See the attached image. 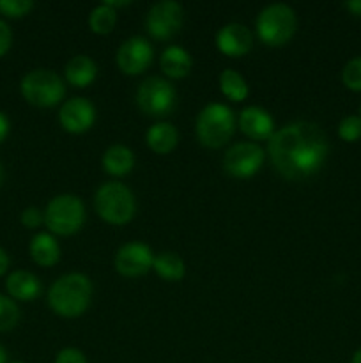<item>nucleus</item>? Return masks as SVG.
<instances>
[{"mask_svg":"<svg viewBox=\"0 0 361 363\" xmlns=\"http://www.w3.org/2000/svg\"><path fill=\"white\" fill-rule=\"evenodd\" d=\"M9 130H11L9 119H7L6 113L0 112V144H2V142L7 138V135H9Z\"/></svg>","mask_w":361,"mask_h":363,"instance_id":"nucleus-32","label":"nucleus"},{"mask_svg":"<svg viewBox=\"0 0 361 363\" xmlns=\"http://www.w3.org/2000/svg\"><path fill=\"white\" fill-rule=\"evenodd\" d=\"M20 222H21V225L27 227V229H38L41 223H45V211H41L39 208L30 206V208H27L21 211Z\"/></svg>","mask_w":361,"mask_h":363,"instance_id":"nucleus-29","label":"nucleus"},{"mask_svg":"<svg viewBox=\"0 0 361 363\" xmlns=\"http://www.w3.org/2000/svg\"><path fill=\"white\" fill-rule=\"evenodd\" d=\"M216 46L227 57H244L253 48L251 30L243 23H229L222 27L216 34Z\"/></svg>","mask_w":361,"mask_h":363,"instance_id":"nucleus-14","label":"nucleus"},{"mask_svg":"<svg viewBox=\"0 0 361 363\" xmlns=\"http://www.w3.org/2000/svg\"><path fill=\"white\" fill-rule=\"evenodd\" d=\"M0 363H7V351L2 344H0Z\"/></svg>","mask_w":361,"mask_h":363,"instance_id":"nucleus-36","label":"nucleus"},{"mask_svg":"<svg viewBox=\"0 0 361 363\" xmlns=\"http://www.w3.org/2000/svg\"><path fill=\"white\" fill-rule=\"evenodd\" d=\"M152 57H154V48L151 43L142 35H133L119 46L115 60L124 74L137 77L147 71V67L152 64Z\"/></svg>","mask_w":361,"mask_h":363,"instance_id":"nucleus-11","label":"nucleus"},{"mask_svg":"<svg viewBox=\"0 0 361 363\" xmlns=\"http://www.w3.org/2000/svg\"><path fill=\"white\" fill-rule=\"evenodd\" d=\"M67 84L76 89H85L98 77V66L88 55H74L64 67Z\"/></svg>","mask_w":361,"mask_h":363,"instance_id":"nucleus-20","label":"nucleus"},{"mask_svg":"<svg viewBox=\"0 0 361 363\" xmlns=\"http://www.w3.org/2000/svg\"><path fill=\"white\" fill-rule=\"evenodd\" d=\"M152 262H154V255H152L151 248L140 241H131L117 250L113 264H115L119 275L137 279V277H144L151 272Z\"/></svg>","mask_w":361,"mask_h":363,"instance_id":"nucleus-12","label":"nucleus"},{"mask_svg":"<svg viewBox=\"0 0 361 363\" xmlns=\"http://www.w3.org/2000/svg\"><path fill=\"white\" fill-rule=\"evenodd\" d=\"M30 257L32 261L42 268H52L60 259V245L55 236L50 233H39L30 241Z\"/></svg>","mask_w":361,"mask_h":363,"instance_id":"nucleus-19","label":"nucleus"},{"mask_svg":"<svg viewBox=\"0 0 361 363\" xmlns=\"http://www.w3.org/2000/svg\"><path fill=\"white\" fill-rule=\"evenodd\" d=\"M20 321V308L16 301L0 294V332H9Z\"/></svg>","mask_w":361,"mask_h":363,"instance_id":"nucleus-25","label":"nucleus"},{"mask_svg":"<svg viewBox=\"0 0 361 363\" xmlns=\"http://www.w3.org/2000/svg\"><path fill=\"white\" fill-rule=\"evenodd\" d=\"M197 138L204 147L219 149L236 131V116L223 103H209L200 110L195 124Z\"/></svg>","mask_w":361,"mask_h":363,"instance_id":"nucleus-4","label":"nucleus"},{"mask_svg":"<svg viewBox=\"0 0 361 363\" xmlns=\"http://www.w3.org/2000/svg\"><path fill=\"white\" fill-rule=\"evenodd\" d=\"M94 208L99 218L110 225H126L134 218L137 201L126 184L108 181L98 188L94 195Z\"/></svg>","mask_w":361,"mask_h":363,"instance_id":"nucleus-3","label":"nucleus"},{"mask_svg":"<svg viewBox=\"0 0 361 363\" xmlns=\"http://www.w3.org/2000/svg\"><path fill=\"white\" fill-rule=\"evenodd\" d=\"M255 28L264 45L283 46L296 34V13L287 4H271L258 13Z\"/></svg>","mask_w":361,"mask_h":363,"instance_id":"nucleus-5","label":"nucleus"},{"mask_svg":"<svg viewBox=\"0 0 361 363\" xmlns=\"http://www.w3.org/2000/svg\"><path fill=\"white\" fill-rule=\"evenodd\" d=\"M13 45V32H11L9 25L4 20H0V57L6 55Z\"/></svg>","mask_w":361,"mask_h":363,"instance_id":"nucleus-31","label":"nucleus"},{"mask_svg":"<svg viewBox=\"0 0 361 363\" xmlns=\"http://www.w3.org/2000/svg\"><path fill=\"white\" fill-rule=\"evenodd\" d=\"M338 135L345 142H356L361 138V117L347 116L340 121Z\"/></svg>","mask_w":361,"mask_h":363,"instance_id":"nucleus-27","label":"nucleus"},{"mask_svg":"<svg viewBox=\"0 0 361 363\" xmlns=\"http://www.w3.org/2000/svg\"><path fill=\"white\" fill-rule=\"evenodd\" d=\"M55 363H87V358L76 347H64L57 353Z\"/></svg>","mask_w":361,"mask_h":363,"instance_id":"nucleus-30","label":"nucleus"},{"mask_svg":"<svg viewBox=\"0 0 361 363\" xmlns=\"http://www.w3.org/2000/svg\"><path fill=\"white\" fill-rule=\"evenodd\" d=\"M6 289L13 300L34 301L41 294V282L34 273L16 269L7 277Z\"/></svg>","mask_w":361,"mask_h":363,"instance_id":"nucleus-16","label":"nucleus"},{"mask_svg":"<svg viewBox=\"0 0 361 363\" xmlns=\"http://www.w3.org/2000/svg\"><path fill=\"white\" fill-rule=\"evenodd\" d=\"M265 160L264 149L255 142H239L227 149L223 156V170L236 179H250L257 176Z\"/></svg>","mask_w":361,"mask_h":363,"instance_id":"nucleus-9","label":"nucleus"},{"mask_svg":"<svg viewBox=\"0 0 361 363\" xmlns=\"http://www.w3.org/2000/svg\"><path fill=\"white\" fill-rule=\"evenodd\" d=\"M145 142H147V147L156 155H168L177 147L179 131L172 123L159 121V123L152 124L149 128L147 135H145Z\"/></svg>","mask_w":361,"mask_h":363,"instance_id":"nucleus-18","label":"nucleus"},{"mask_svg":"<svg viewBox=\"0 0 361 363\" xmlns=\"http://www.w3.org/2000/svg\"><path fill=\"white\" fill-rule=\"evenodd\" d=\"M152 269L159 279L166 280V282H179L186 275V264L176 252H161V254L154 255Z\"/></svg>","mask_w":361,"mask_h":363,"instance_id":"nucleus-22","label":"nucleus"},{"mask_svg":"<svg viewBox=\"0 0 361 363\" xmlns=\"http://www.w3.org/2000/svg\"><path fill=\"white\" fill-rule=\"evenodd\" d=\"M137 105L145 116L156 117V119L170 116L177 105L176 87L166 78H145L137 91Z\"/></svg>","mask_w":361,"mask_h":363,"instance_id":"nucleus-8","label":"nucleus"},{"mask_svg":"<svg viewBox=\"0 0 361 363\" xmlns=\"http://www.w3.org/2000/svg\"><path fill=\"white\" fill-rule=\"evenodd\" d=\"M184 21L183 6L176 0H161L149 9L145 27L149 35L158 41H168L180 30Z\"/></svg>","mask_w":361,"mask_h":363,"instance_id":"nucleus-10","label":"nucleus"},{"mask_svg":"<svg viewBox=\"0 0 361 363\" xmlns=\"http://www.w3.org/2000/svg\"><path fill=\"white\" fill-rule=\"evenodd\" d=\"M7 363H25V362H21V360H13V362H7Z\"/></svg>","mask_w":361,"mask_h":363,"instance_id":"nucleus-39","label":"nucleus"},{"mask_svg":"<svg viewBox=\"0 0 361 363\" xmlns=\"http://www.w3.org/2000/svg\"><path fill=\"white\" fill-rule=\"evenodd\" d=\"M101 165L106 174L113 177H124L133 170L134 167V155L126 145L115 144L103 152Z\"/></svg>","mask_w":361,"mask_h":363,"instance_id":"nucleus-21","label":"nucleus"},{"mask_svg":"<svg viewBox=\"0 0 361 363\" xmlns=\"http://www.w3.org/2000/svg\"><path fill=\"white\" fill-rule=\"evenodd\" d=\"M350 363H361V347L353 354V362Z\"/></svg>","mask_w":361,"mask_h":363,"instance_id":"nucleus-37","label":"nucleus"},{"mask_svg":"<svg viewBox=\"0 0 361 363\" xmlns=\"http://www.w3.org/2000/svg\"><path fill=\"white\" fill-rule=\"evenodd\" d=\"M2 183H4V167L2 163H0V186H2Z\"/></svg>","mask_w":361,"mask_h":363,"instance_id":"nucleus-38","label":"nucleus"},{"mask_svg":"<svg viewBox=\"0 0 361 363\" xmlns=\"http://www.w3.org/2000/svg\"><path fill=\"white\" fill-rule=\"evenodd\" d=\"M85 223V206L80 197L62 194L53 197L45 209V225L55 236H73Z\"/></svg>","mask_w":361,"mask_h":363,"instance_id":"nucleus-6","label":"nucleus"},{"mask_svg":"<svg viewBox=\"0 0 361 363\" xmlns=\"http://www.w3.org/2000/svg\"><path fill=\"white\" fill-rule=\"evenodd\" d=\"M117 23V11L112 7L105 6V4H99L98 7L91 11L88 14V27L94 34L98 35H106L113 30Z\"/></svg>","mask_w":361,"mask_h":363,"instance_id":"nucleus-24","label":"nucleus"},{"mask_svg":"<svg viewBox=\"0 0 361 363\" xmlns=\"http://www.w3.org/2000/svg\"><path fill=\"white\" fill-rule=\"evenodd\" d=\"M345 7L354 16H361V0H349V2H345Z\"/></svg>","mask_w":361,"mask_h":363,"instance_id":"nucleus-34","label":"nucleus"},{"mask_svg":"<svg viewBox=\"0 0 361 363\" xmlns=\"http://www.w3.org/2000/svg\"><path fill=\"white\" fill-rule=\"evenodd\" d=\"M59 123L67 133L81 135L91 130L96 123V108L87 98H71L62 103Z\"/></svg>","mask_w":361,"mask_h":363,"instance_id":"nucleus-13","label":"nucleus"},{"mask_svg":"<svg viewBox=\"0 0 361 363\" xmlns=\"http://www.w3.org/2000/svg\"><path fill=\"white\" fill-rule=\"evenodd\" d=\"M21 96L30 105L39 108H52L66 96V84L57 73L50 69H32L21 78Z\"/></svg>","mask_w":361,"mask_h":363,"instance_id":"nucleus-7","label":"nucleus"},{"mask_svg":"<svg viewBox=\"0 0 361 363\" xmlns=\"http://www.w3.org/2000/svg\"><path fill=\"white\" fill-rule=\"evenodd\" d=\"M34 9L32 0H0V13L9 18H21Z\"/></svg>","mask_w":361,"mask_h":363,"instance_id":"nucleus-28","label":"nucleus"},{"mask_svg":"<svg viewBox=\"0 0 361 363\" xmlns=\"http://www.w3.org/2000/svg\"><path fill=\"white\" fill-rule=\"evenodd\" d=\"M329 144L324 130L310 121L289 123L275 131L268 155L276 172L287 181H304L324 167Z\"/></svg>","mask_w":361,"mask_h":363,"instance_id":"nucleus-1","label":"nucleus"},{"mask_svg":"<svg viewBox=\"0 0 361 363\" xmlns=\"http://www.w3.org/2000/svg\"><path fill=\"white\" fill-rule=\"evenodd\" d=\"M342 82L350 91L361 92V57H354L343 66Z\"/></svg>","mask_w":361,"mask_h":363,"instance_id":"nucleus-26","label":"nucleus"},{"mask_svg":"<svg viewBox=\"0 0 361 363\" xmlns=\"http://www.w3.org/2000/svg\"><path fill=\"white\" fill-rule=\"evenodd\" d=\"M9 255H7V252L4 250V248H0V277L6 275L7 269H9Z\"/></svg>","mask_w":361,"mask_h":363,"instance_id":"nucleus-33","label":"nucleus"},{"mask_svg":"<svg viewBox=\"0 0 361 363\" xmlns=\"http://www.w3.org/2000/svg\"><path fill=\"white\" fill-rule=\"evenodd\" d=\"M92 293L94 287L87 275L67 273L52 284L48 291V305L60 318H80L91 307Z\"/></svg>","mask_w":361,"mask_h":363,"instance_id":"nucleus-2","label":"nucleus"},{"mask_svg":"<svg viewBox=\"0 0 361 363\" xmlns=\"http://www.w3.org/2000/svg\"><path fill=\"white\" fill-rule=\"evenodd\" d=\"M360 117H361V106H360Z\"/></svg>","mask_w":361,"mask_h":363,"instance_id":"nucleus-40","label":"nucleus"},{"mask_svg":"<svg viewBox=\"0 0 361 363\" xmlns=\"http://www.w3.org/2000/svg\"><path fill=\"white\" fill-rule=\"evenodd\" d=\"M219 91L223 92L225 98H229L234 103L244 101L250 96V87H248L246 80L236 69L222 71V74H219Z\"/></svg>","mask_w":361,"mask_h":363,"instance_id":"nucleus-23","label":"nucleus"},{"mask_svg":"<svg viewBox=\"0 0 361 363\" xmlns=\"http://www.w3.org/2000/svg\"><path fill=\"white\" fill-rule=\"evenodd\" d=\"M239 130L243 131L246 137H250L251 140H268L275 135V119L271 117V113L268 110H264L262 106H246V108L241 110L239 119Z\"/></svg>","mask_w":361,"mask_h":363,"instance_id":"nucleus-15","label":"nucleus"},{"mask_svg":"<svg viewBox=\"0 0 361 363\" xmlns=\"http://www.w3.org/2000/svg\"><path fill=\"white\" fill-rule=\"evenodd\" d=\"M159 66L166 77L172 78V80H180V78H186L190 74L191 67H193V59L186 50L172 45L163 50L161 57H159Z\"/></svg>","mask_w":361,"mask_h":363,"instance_id":"nucleus-17","label":"nucleus"},{"mask_svg":"<svg viewBox=\"0 0 361 363\" xmlns=\"http://www.w3.org/2000/svg\"><path fill=\"white\" fill-rule=\"evenodd\" d=\"M105 6H108V7H112V9H119V7H126V6H130V0H105Z\"/></svg>","mask_w":361,"mask_h":363,"instance_id":"nucleus-35","label":"nucleus"}]
</instances>
